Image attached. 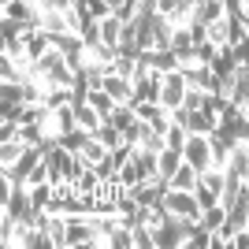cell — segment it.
I'll return each mask as SVG.
<instances>
[{
  "instance_id": "obj_1",
  "label": "cell",
  "mask_w": 249,
  "mask_h": 249,
  "mask_svg": "<svg viewBox=\"0 0 249 249\" xmlns=\"http://www.w3.org/2000/svg\"><path fill=\"white\" fill-rule=\"evenodd\" d=\"M197 227V219L194 216H178V212H167L160 219V227L153 231L156 234V246H186L190 242V231Z\"/></svg>"
},
{
  "instance_id": "obj_2",
  "label": "cell",
  "mask_w": 249,
  "mask_h": 249,
  "mask_svg": "<svg viewBox=\"0 0 249 249\" xmlns=\"http://www.w3.org/2000/svg\"><path fill=\"white\" fill-rule=\"evenodd\" d=\"M186 74H182V67L178 71H167L164 74V93H160V104H164L167 112H175V108H182V101H186Z\"/></svg>"
},
{
  "instance_id": "obj_3",
  "label": "cell",
  "mask_w": 249,
  "mask_h": 249,
  "mask_svg": "<svg viewBox=\"0 0 249 249\" xmlns=\"http://www.w3.org/2000/svg\"><path fill=\"white\" fill-rule=\"evenodd\" d=\"M182 156H186V164H194L205 175L208 167H216L212 164V145H208V134H190L186 149H182Z\"/></svg>"
},
{
  "instance_id": "obj_4",
  "label": "cell",
  "mask_w": 249,
  "mask_h": 249,
  "mask_svg": "<svg viewBox=\"0 0 249 249\" xmlns=\"http://www.w3.org/2000/svg\"><path fill=\"white\" fill-rule=\"evenodd\" d=\"M164 208L167 212H178V216H194V219H201V205H197V197H194V190H167L164 194Z\"/></svg>"
},
{
  "instance_id": "obj_5",
  "label": "cell",
  "mask_w": 249,
  "mask_h": 249,
  "mask_svg": "<svg viewBox=\"0 0 249 249\" xmlns=\"http://www.w3.org/2000/svg\"><path fill=\"white\" fill-rule=\"evenodd\" d=\"M164 93V71H149L145 78H134V101H160Z\"/></svg>"
},
{
  "instance_id": "obj_6",
  "label": "cell",
  "mask_w": 249,
  "mask_h": 249,
  "mask_svg": "<svg viewBox=\"0 0 249 249\" xmlns=\"http://www.w3.org/2000/svg\"><path fill=\"white\" fill-rule=\"evenodd\" d=\"M142 60H145L149 67H156V71H164V74L182 67V60H178L171 49H145V52H142Z\"/></svg>"
},
{
  "instance_id": "obj_7",
  "label": "cell",
  "mask_w": 249,
  "mask_h": 249,
  "mask_svg": "<svg viewBox=\"0 0 249 249\" xmlns=\"http://www.w3.org/2000/svg\"><path fill=\"white\" fill-rule=\"evenodd\" d=\"M49 123H52V134H67V130L78 126V108H74V104H63L56 112H49Z\"/></svg>"
},
{
  "instance_id": "obj_8",
  "label": "cell",
  "mask_w": 249,
  "mask_h": 249,
  "mask_svg": "<svg viewBox=\"0 0 249 249\" xmlns=\"http://www.w3.org/2000/svg\"><path fill=\"white\" fill-rule=\"evenodd\" d=\"M208 67H212V71L219 74V78H231V74L238 71V56H234V45H219V52H216V60L208 63Z\"/></svg>"
},
{
  "instance_id": "obj_9",
  "label": "cell",
  "mask_w": 249,
  "mask_h": 249,
  "mask_svg": "<svg viewBox=\"0 0 249 249\" xmlns=\"http://www.w3.org/2000/svg\"><path fill=\"white\" fill-rule=\"evenodd\" d=\"M104 89H108L119 104H123V101H134V82H130V78H123V74H115V71H108Z\"/></svg>"
},
{
  "instance_id": "obj_10",
  "label": "cell",
  "mask_w": 249,
  "mask_h": 249,
  "mask_svg": "<svg viewBox=\"0 0 249 249\" xmlns=\"http://www.w3.org/2000/svg\"><path fill=\"white\" fill-rule=\"evenodd\" d=\"M197 182H201V171L194 164H186V160H182V167L171 175V186H175V190H194Z\"/></svg>"
},
{
  "instance_id": "obj_11",
  "label": "cell",
  "mask_w": 249,
  "mask_h": 249,
  "mask_svg": "<svg viewBox=\"0 0 249 249\" xmlns=\"http://www.w3.org/2000/svg\"><path fill=\"white\" fill-rule=\"evenodd\" d=\"M60 138L63 149H71V153H82V145L93 138V130H86V126H74V130H67V134H56Z\"/></svg>"
},
{
  "instance_id": "obj_12",
  "label": "cell",
  "mask_w": 249,
  "mask_h": 249,
  "mask_svg": "<svg viewBox=\"0 0 249 249\" xmlns=\"http://www.w3.org/2000/svg\"><path fill=\"white\" fill-rule=\"evenodd\" d=\"M26 149H30V145H26L22 138H11V142H0V164H4V167H11V164H15V160H19L22 153H26Z\"/></svg>"
},
{
  "instance_id": "obj_13",
  "label": "cell",
  "mask_w": 249,
  "mask_h": 249,
  "mask_svg": "<svg viewBox=\"0 0 249 249\" xmlns=\"http://www.w3.org/2000/svg\"><path fill=\"white\" fill-rule=\"evenodd\" d=\"M119 182H123L126 190H134V186H142V182H149V178H145V171H142L134 160H126V164L119 167Z\"/></svg>"
},
{
  "instance_id": "obj_14",
  "label": "cell",
  "mask_w": 249,
  "mask_h": 249,
  "mask_svg": "<svg viewBox=\"0 0 249 249\" xmlns=\"http://www.w3.org/2000/svg\"><path fill=\"white\" fill-rule=\"evenodd\" d=\"M182 160H186V156H182V149H171V145H167L164 153H160V175L171 178L178 167H182Z\"/></svg>"
},
{
  "instance_id": "obj_15",
  "label": "cell",
  "mask_w": 249,
  "mask_h": 249,
  "mask_svg": "<svg viewBox=\"0 0 249 249\" xmlns=\"http://www.w3.org/2000/svg\"><path fill=\"white\" fill-rule=\"evenodd\" d=\"M93 138H97V142H104V145H108V149L123 145V130H119V126H115V123H108V119H104V123H101V126H97V130H93Z\"/></svg>"
},
{
  "instance_id": "obj_16",
  "label": "cell",
  "mask_w": 249,
  "mask_h": 249,
  "mask_svg": "<svg viewBox=\"0 0 249 249\" xmlns=\"http://www.w3.org/2000/svg\"><path fill=\"white\" fill-rule=\"evenodd\" d=\"M26 190H30L34 208H49V205H52V190H56V182H37V186H26Z\"/></svg>"
},
{
  "instance_id": "obj_17",
  "label": "cell",
  "mask_w": 249,
  "mask_h": 249,
  "mask_svg": "<svg viewBox=\"0 0 249 249\" xmlns=\"http://www.w3.org/2000/svg\"><path fill=\"white\" fill-rule=\"evenodd\" d=\"M223 219H227V208H223V205L201 208V223H205L208 231H219V227H223Z\"/></svg>"
},
{
  "instance_id": "obj_18",
  "label": "cell",
  "mask_w": 249,
  "mask_h": 249,
  "mask_svg": "<svg viewBox=\"0 0 249 249\" xmlns=\"http://www.w3.org/2000/svg\"><path fill=\"white\" fill-rule=\"evenodd\" d=\"M164 142L171 149H186V142H190V130L182 123H175V119H171V126H167V134H164Z\"/></svg>"
},
{
  "instance_id": "obj_19",
  "label": "cell",
  "mask_w": 249,
  "mask_h": 249,
  "mask_svg": "<svg viewBox=\"0 0 249 249\" xmlns=\"http://www.w3.org/2000/svg\"><path fill=\"white\" fill-rule=\"evenodd\" d=\"M104 119H101V112H97L93 104L86 101V104H78V126H86V130H97Z\"/></svg>"
},
{
  "instance_id": "obj_20",
  "label": "cell",
  "mask_w": 249,
  "mask_h": 249,
  "mask_svg": "<svg viewBox=\"0 0 249 249\" xmlns=\"http://www.w3.org/2000/svg\"><path fill=\"white\" fill-rule=\"evenodd\" d=\"M26 78V71L22 67H15V56H8L4 52V63H0V82H22Z\"/></svg>"
},
{
  "instance_id": "obj_21",
  "label": "cell",
  "mask_w": 249,
  "mask_h": 249,
  "mask_svg": "<svg viewBox=\"0 0 249 249\" xmlns=\"http://www.w3.org/2000/svg\"><path fill=\"white\" fill-rule=\"evenodd\" d=\"M194 197H197V205H201V208L219 205V194H216L212 186H205V182H197V186H194Z\"/></svg>"
},
{
  "instance_id": "obj_22",
  "label": "cell",
  "mask_w": 249,
  "mask_h": 249,
  "mask_svg": "<svg viewBox=\"0 0 249 249\" xmlns=\"http://www.w3.org/2000/svg\"><path fill=\"white\" fill-rule=\"evenodd\" d=\"M0 97H4V104H26L22 101V82H0Z\"/></svg>"
},
{
  "instance_id": "obj_23",
  "label": "cell",
  "mask_w": 249,
  "mask_h": 249,
  "mask_svg": "<svg viewBox=\"0 0 249 249\" xmlns=\"http://www.w3.org/2000/svg\"><path fill=\"white\" fill-rule=\"evenodd\" d=\"M208 41H216V45H227V15L216 22H208Z\"/></svg>"
},
{
  "instance_id": "obj_24",
  "label": "cell",
  "mask_w": 249,
  "mask_h": 249,
  "mask_svg": "<svg viewBox=\"0 0 249 249\" xmlns=\"http://www.w3.org/2000/svg\"><path fill=\"white\" fill-rule=\"evenodd\" d=\"M216 52H219V45H216V41H201L194 56H197V63H212V60H216Z\"/></svg>"
},
{
  "instance_id": "obj_25",
  "label": "cell",
  "mask_w": 249,
  "mask_h": 249,
  "mask_svg": "<svg viewBox=\"0 0 249 249\" xmlns=\"http://www.w3.org/2000/svg\"><path fill=\"white\" fill-rule=\"evenodd\" d=\"M231 246H238V249H249V227L234 231V234H231Z\"/></svg>"
},
{
  "instance_id": "obj_26",
  "label": "cell",
  "mask_w": 249,
  "mask_h": 249,
  "mask_svg": "<svg viewBox=\"0 0 249 249\" xmlns=\"http://www.w3.org/2000/svg\"><path fill=\"white\" fill-rule=\"evenodd\" d=\"M238 205L249 208V175H246V182H242V197H238Z\"/></svg>"
},
{
  "instance_id": "obj_27",
  "label": "cell",
  "mask_w": 249,
  "mask_h": 249,
  "mask_svg": "<svg viewBox=\"0 0 249 249\" xmlns=\"http://www.w3.org/2000/svg\"><path fill=\"white\" fill-rule=\"evenodd\" d=\"M108 8H112V11H119V8H123V0H108Z\"/></svg>"
}]
</instances>
